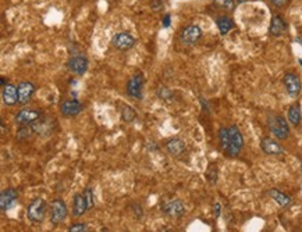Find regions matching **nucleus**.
I'll list each match as a JSON object with an SVG mask.
<instances>
[{"label": "nucleus", "mask_w": 302, "mask_h": 232, "mask_svg": "<svg viewBox=\"0 0 302 232\" xmlns=\"http://www.w3.org/2000/svg\"><path fill=\"white\" fill-rule=\"evenodd\" d=\"M219 142L221 149L230 157H237L241 149L244 148V136L237 125L221 128L219 131Z\"/></svg>", "instance_id": "f257e3e1"}, {"label": "nucleus", "mask_w": 302, "mask_h": 232, "mask_svg": "<svg viewBox=\"0 0 302 232\" xmlns=\"http://www.w3.org/2000/svg\"><path fill=\"white\" fill-rule=\"evenodd\" d=\"M46 212H47V204H46L45 200L41 199V197L34 199L27 207L28 220L35 224H41L45 220Z\"/></svg>", "instance_id": "f03ea898"}, {"label": "nucleus", "mask_w": 302, "mask_h": 232, "mask_svg": "<svg viewBox=\"0 0 302 232\" xmlns=\"http://www.w3.org/2000/svg\"><path fill=\"white\" fill-rule=\"evenodd\" d=\"M267 125H269L270 132L275 135L277 139H287L288 138V135H290L288 122L281 116H272V117H269Z\"/></svg>", "instance_id": "7ed1b4c3"}, {"label": "nucleus", "mask_w": 302, "mask_h": 232, "mask_svg": "<svg viewBox=\"0 0 302 232\" xmlns=\"http://www.w3.org/2000/svg\"><path fill=\"white\" fill-rule=\"evenodd\" d=\"M202 38V29L198 25H188L180 32V40L187 46L196 45Z\"/></svg>", "instance_id": "20e7f679"}, {"label": "nucleus", "mask_w": 302, "mask_h": 232, "mask_svg": "<svg viewBox=\"0 0 302 232\" xmlns=\"http://www.w3.org/2000/svg\"><path fill=\"white\" fill-rule=\"evenodd\" d=\"M67 204L62 199H55L50 204V223L59 224L67 218Z\"/></svg>", "instance_id": "39448f33"}, {"label": "nucleus", "mask_w": 302, "mask_h": 232, "mask_svg": "<svg viewBox=\"0 0 302 232\" xmlns=\"http://www.w3.org/2000/svg\"><path fill=\"white\" fill-rule=\"evenodd\" d=\"M283 82L284 86H285V91H287V93H288L291 97H297V96L301 93L302 89L301 79H300V77L297 74H294V73H287V74L284 75Z\"/></svg>", "instance_id": "423d86ee"}, {"label": "nucleus", "mask_w": 302, "mask_h": 232, "mask_svg": "<svg viewBox=\"0 0 302 232\" xmlns=\"http://www.w3.org/2000/svg\"><path fill=\"white\" fill-rule=\"evenodd\" d=\"M144 82H145L144 74H141V73L135 74L129 79V84H127V93H129L131 97H134V99H142Z\"/></svg>", "instance_id": "0eeeda50"}, {"label": "nucleus", "mask_w": 302, "mask_h": 232, "mask_svg": "<svg viewBox=\"0 0 302 232\" xmlns=\"http://www.w3.org/2000/svg\"><path fill=\"white\" fill-rule=\"evenodd\" d=\"M41 118V112H38L35 109H24L20 113L16 114V124L19 125H32L34 122H37Z\"/></svg>", "instance_id": "6e6552de"}, {"label": "nucleus", "mask_w": 302, "mask_h": 232, "mask_svg": "<svg viewBox=\"0 0 302 232\" xmlns=\"http://www.w3.org/2000/svg\"><path fill=\"white\" fill-rule=\"evenodd\" d=\"M111 43L119 50H129L135 45V38L127 32H119L111 38Z\"/></svg>", "instance_id": "1a4fd4ad"}, {"label": "nucleus", "mask_w": 302, "mask_h": 232, "mask_svg": "<svg viewBox=\"0 0 302 232\" xmlns=\"http://www.w3.org/2000/svg\"><path fill=\"white\" fill-rule=\"evenodd\" d=\"M88 65H89V61H88L86 57L84 56H74L67 61V68H68L73 74L77 75L85 74L86 70H88Z\"/></svg>", "instance_id": "9d476101"}, {"label": "nucleus", "mask_w": 302, "mask_h": 232, "mask_svg": "<svg viewBox=\"0 0 302 232\" xmlns=\"http://www.w3.org/2000/svg\"><path fill=\"white\" fill-rule=\"evenodd\" d=\"M83 103L75 100V99H71V100H65L60 104V112L65 117H75L78 116L80 113L83 112Z\"/></svg>", "instance_id": "9b49d317"}, {"label": "nucleus", "mask_w": 302, "mask_h": 232, "mask_svg": "<svg viewBox=\"0 0 302 232\" xmlns=\"http://www.w3.org/2000/svg\"><path fill=\"white\" fill-rule=\"evenodd\" d=\"M260 149L269 156H279V155L284 153L283 146L277 140L272 139V138H263L260 142Z\"/></svg>", "instance_id": "f8f14e48"}, {"label": "nucleus", "mask_w": 302, "mask_h": 232, "mask_svg": "<svg viewBox=\"0 0 302 232\" xmlns=\"http://www.w3.org/2000/svg\"><path fill=\"white\" fill-rule=\"evenodd\" d=\"M162 212L170 217H181L185 213V206L181 200L175 199V200H170L169 203L163 204Z\"/></svg>", "instance_id": "ddd939ff"}, {"label": "nucleus", "mask_w": 302, "mask_h": 232, "mask_svg": "<svg viewBox=\"0 0 302 232\" xmlns=\"http://www.w3.org/2000/svg\"><path fill=\"white\" fill-rule=\"evenodd\" d=\"M17 92H19V103L27 104L32 99L34 93H35V85L32 84V82L24 81V82H21L19 85Z\"/></svg>", "instance_id": "4468645a"}, {"label": "nucleus", "mask_w": 302, "mask_h": 232, "mask_svg": "<svg viewBox=\"0 0 302 232\" xmlns=\"http://www.w3.org/2000/svg\"><path fill=\"white\" fill-rule=\"evenodd\" d=\"M19 197V191L14 188H7L0 193V209L1 212H6L7 209L11 207V204L16 202V199Z\"/></svg>", "instance_id": "2eb2a0df"}, {"label": "nucleus", "mask_w": 302, "mask_h": 232, "mask_svg": "<svg viewBox=\"0 0 302 232\" xmlns=\"http://www.w3.org/2000/svg\"><path fill=\"white\" fill-rule=\"evenodd\" d=\"M1 96H3V102L7 106H14L19 102V92H17V88L14 85H4L3 91H1Z\"/></svg>", "instance_id": "dca6fc26"}, {"label": "nucleus", "mask_w": 302, "mask_h": 232, "mask_svg": "<svg viewBox=\"0 0 302 232\" xmlns=\"http://www.w3.org/2000/svg\"><path fill=\"white\" fill-rule=\"evenodd\" d=\"M88 203L84 193H77L73 199V214L75 217H81L83 214L88 212Z\"/></svg>", "instance_id": "f3484780"}, {"label": "nucleus", "mask_w": 302, "mask_h": 232, "mask_svg": "<svg viewBox=\"0 0 302 232\" xmlns=\"http://www.w3.org/2000/svg\"><path fill=\"white\" fill-rule=\"evenodd\" d=\"M287 29V25L283 21V19L280 16H275L272 19V22H270V27H269V34L272 37H281L284 32Z\"/></svg>", "instance_id": "a211bd4d"}, {"label": "nucleus", "mask_w": 302, "mask_h": 232, "mask_svg": "<svg viewBox=\"0 0 302 232\" xmlns=\"http://www.w3.org/2000/svg\"><path fill=\"white\" fill-rule=\"evenodd\" d=\"M166 149L172 156H181L185 152V143L180 138H173V139L167 140Z\"/></svg>", "instance_id": "6ab92c4d"}, {"label": "nucleus", "mask_w": 302, "mask_h": 232, "mask_svg": "<svg viewBox=\"0 0 302 232\" xmlns=\"http://www.w3.org/2000/svg\"><path fill=\"white\" fill-rule=\"evenodd\" d=\"M269 196H270L280 207H283V209L288 207V206L291 204V197L288 195H285V193H283V192L279 191V189H270V191H269Z\"/></svg>", "instance_id": "aec40b11"}, {"label": "nucleus", "mask_w": 302, "mask_h": 232, "mask_svg": "<svg viewBox=\"0 0 302 232\" xmlns=\"http://www.w3.org/2000/svg\"><path fill=\"white\" fill-rule=\"evenodd\" d=\"M288 121L293 124L294 127H298L300 124H301V120H302V113H301V106L298 104V103H295V104H293L291 107H290V110H288Z\"/></svg>", "instance_id": "412c9836"}, {"label": "nucleus", "mask_w": 302, "mask_h": 232, "mask_svg": "<svg viewBox=\"0 0 302 232\" xmlns=\"http://www.w3.org/2000/svg\"><path fill=\"white\" fill-rule=\"evenodd\" d=\"M216 25H217V28H219L220 34H221V35H226V34H229L230 31L233 29L234 22H233V19H230V17L223 16V17H219V19H216Z\"/></svg>", "instance_id": "4be33fe9"}, {"label": "nucleus", "mask_w": 302, "mask_h": 232, "mask_svg": "<svg viewBox=\"0 0 302 232\" xmlns=\"http://www.w3.org/2000/svg\"><path fill=\"white\" fill-rule=\"evenodd\" d=\"M121 118L126 122H132L137 118V112L132 107L127 106V104H123V107H121Z\"/></svg>", "instance_id": "5701e85b"}, {"label": "nucleus", "mask_w": 302, "mask_h": 232, "mask_svg": "<svg viewBox=\"0 0 302 232\" xmlns=\"http://www.w3.org/2000/svg\"><path fill=\"white\" fill-rule=\"evenodd\" d=\"M213 3L220 9L233 11L236 9V0H213Z\"/></svg>", "instance_id": "b1692460"}, {"label": "nucleus", "mask_w": 302, "mask_h": 232, "mask_svg": "<svg viewBox=\"0 0 302 232\" xmlns=\"http://www.w3.org/2000/svg\"><path fill=\"white\" fill-rule=\"evenodd\" d=\"M217 176H219V170L216 166L212 164L211 167L206 170V178H208V181L211 182L212 185H215L217 182Z\"/></svg>", "instance_id": "393cba45"}, {"label": "nucleus", "mask_w": 302, "mask_h": 232, "mask_svg": "<svg viewBox=\"0 0 302 232\" xmlns=\"http://www.w3.org/2000/svg\"><path fill=\"white\" fill-rule=\"evenodd\" d=\"M157 96H159L160 99L170 100V99H172V96H173V93H172V91H170L169 88H166V86H160V88L157 89Z\"/></svg>", "instance_id": "a878e982"}, {"label": "nucleus", "mask_w": 302, "mask_h": 232, "mask_svg": "<svg viewBox=\"0 0 302 232\" xmlns=\"http://www.w3.org/2000/svg\"><path fill=\"white\" fill-rule=\"evenodd\" d=\"M84 196H85V199H86L88 209L91 210L92 207H93V204H95V202H93V191H92V188H85V189H84Z\"/></svg>", "instance_id": "bb28decb"}, {"label": "nucleus", "mask_w": 302, "mask_h": 232, "mask_svg": "<svg viewBox=\"0 0 302 232\" xmlns=\"http://www.w3.org/2000/svg\"><path fill=\"white\" fill-rule=\"evenodd\" d=\"M70 232H85L86 231V224H74L70 227Z\"/></svg>", "instance_id": "cd10ccee"}, {"label": "nucleus", "mask_w": 302, "mask_h": 232, "mask_svg": "<svg viewBox=\"0 0 302 232\" xmlns=\"http://www.w3.org/2000/svg\"><path fill=\"white\" fill-rule=\"evenodd\" d=\"M270 1H272L273 6L279 7V9H283V7L287 6V3H288V0H270Z\"/></svg>", "instance_id": "c85d7f7f"}, {"label": "nucleus", "mask_w": 302, "mask_h": 232, "mask_svg": "<svg viewBox=\"0 0 302 232\" xmlns=\"http://www.w3.org/2000/svg\"><path fill=\"white\" fill-rule=\"evenodd\" d=\"M132 210H134V213L137 215V218L142 217V207L139 204H132Z\"/></svg>", "instance_id": "c756f323"}, {"label": "nucleus", "mask_w": 302, "mask_h": 232, "mask_svg": "<svg viewBox=\"0 0 302 232\" xmlns=\"http://www.w3.org/2000/svg\"><path fill=\"white\" fill-rule=\"evenodd\" d=\"M170 22H172V17H170V14H166L165 17H163V21H162L163 27H165V28H169V27H170Z\"/></svg>", "instance_id": "7c9ffc66"}, {"label": "nucleus", "mask_w": 302, "mask_h": 232, "mask_svg": "<svg viewBox=\"0 0 302 232\" xmlns=\"http://www.w3.org/2000/svg\"><path fill=\"white\" fill-rule=\"evenodd\" d=\"M220 212H221V206H220L219 203H216L215 204V217H216V218L220 217Z\"/></svg>", "instance_id": "2f4dec72"}, {"label": "nucleus", "mask_w": 302, "mask_h": 232, "mask_svg": "<svg viewBox=\"0 0 302 232\" xmlns=\"http://www.w3.org/2000/svg\"><path fill=\"white\" fill-rule=\"evenodd\" d=\"M0 84H1V86L7 85V84H6V79H4V78H1V79H0Z\"/></svg>", "instance_id": "473e14b6"}, {"label": "nucleus", "mask_w": 302, "mask_h": 232, "mask_svg": "<svg viewBox=\"0 0 302 232\" xmlns=\"http://www.w3.org/2000/svg\"><path fill=\"white\" fill-rule=\"evenodd\" d=\"M238 3H245V1H249V0H236Z\"/></svg>", "instance_id": "72a5a7b5"}]
</instances>
